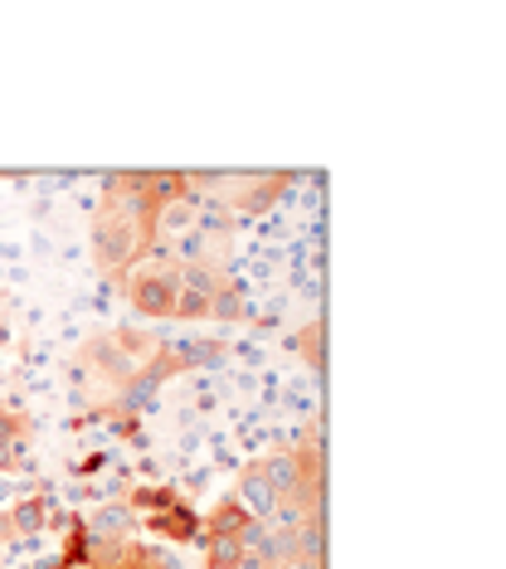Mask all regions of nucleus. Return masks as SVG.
I'll return each mask as SVG.
<instances>
[{"label": "nucleus", "mask_w": 506, "mask_h": 569, "mask_svg": "<svg viewBox=\"0 0 506 569\" xmlns=\"http://www.w3.org/2000/svg\"><path fill=\"white\" fill-rule=\"evenodd\" d=\"M156 243V214L141 210L132 196H102L93 214V263L102 273H127Z\"/></svg>", "instance_id": "1"}, {"label": "nucleus", "mask_w": 506, "mask_h": 569, "mask_svg": "<svg viewBox=\"0 0 506 569\" xmlns=\"http://www.w3.org/2000/svg\"><path fill=\"white\" fill-rule=\"evenodd\" d=\"M180 292H186V278H180L176 263H147L127 278V307L141 321H171Z\"/></svg>", "instance_id": "2"}, {"label": "nucleus", "mask_w": 506, "mask_h": 569, "mask_svg": "<svg viewBox=\"0 0 506 569\" xmlns=\"http://www.w3.org/2000/svg\"><path fill=\"white\" fill-rule=\"evenodd\" d=\"M288 190H292V171H264V176L229 180L225 200H229V210H239V214H264L288 196Z\"/></svg>", "instance_id": "3"}, {"label": "nucleus", "mask_w": 506, "mask_h": 569, "mask_svg": "<svg viewBox=\"0 0 506 569\" xmlns=\"http://www.w3.org/2000/svg\"><path fill=\"white\" fill-rule=\"evenodd\" d=\"M234 497H239V507L249 511L258 526L272 521V511L282 507L278 491H272V482H268V472H264V462H249V468L239 472V491H234Z\"/></svg>", "instance_id": "4"}, {"label": "nucleus", "mask_w": 506, "mask_h": 569, "mask_svg": "<svg viewBox=\"0 0 506 569\" xmlns=\"http://www.w3.org/2000/svg\"><path fill=\"white\" fill-rule=\"evenodd\" d=\"M200 530L205 536H225V540H254L258 521L239 507V497H225V501H215V511L200 521Z\"/></svg>", "instance_id": "5"}, {"label": "nucleus", "mask_w": 506, "mask_h": 569, "mask_svg": "<svg viewBox=\"0 0 506 569\" xmlns=\"http://www.w3.org/2000/svg\"><path fill=\"white\" fill-rule=\"evenodd\" d=\"M34 438V419L30 413H20V409H6L0 405V472H10V468H20L16 462V452L24 448Z\"/></svg>", "instance_id": "6"}, {"label": "nucleus", "mask_w": 506, "mask_h": 569, "mask_svg": "<svg viewBox=\"0 0 506 569\" xmlns=\"http://www.w3.org/2000/svg\"><path fill=\"white\" fill-rule=\"evenodd\" d=\"M83 360H88V366H98L102 375H112V380H137V366L122 351H117L112 331L108 336H93V341L83 346Z\"/></svg>", "instance_id": "7"}, {"label": "nucleus", "mask_w": 506, "mask_h": 569, "mask_svg": "<svg viewBox=\"0 0 506 569\" xmlns=\"http://www.w3.org/2000/svg\"><path fill=\"white\" fill-rule=\"evenodd\" d=\"M147 526L156 530V536H166V540H176V546H186V540L200 536V516H195L186 501L180 507H166V511H156L147 516Z\"/></svg>", "instance_id": "8"}, {"label": "nucleus", "mask_w": 506, "mask_h": 569, "mask_svg": "<svg viewBox=\"0 0 506 569\" xmlns=\"http://www.w3.org/2000/svg\"><path fill=\"white\" fill-rule=\"evenodd\" d=\"M249 565V540L205 536V569H244Z\"/></svg>", "instance_id": "9"}, {"label": "nucleus", "mask_w": 506, "mask_h": 569, "mask_svg": "<svg viewBox=\"0 0 506 569\" xmlns=\"http://www.w3.org/2000/svg\"><path fill=\"white\" fill-rule=\"evenodd\" d=\"M132 507L156 516V511H166V507H180V491L176 487H137L132 491Z\"/></svg>", "instance_id": "10"}, {"label": "nucleus", "mask_w": 506, "mask_h": 569, "mask_svg": "<svg viewBox=\"0 0 506 569\" xmlns=\"http://www.w3.org/2000/svg\"><path fill=\"white\" fill-rule=\"evenodd\" d=\"M292 351H297V356H302V360H307V366H311V370H321V321H317V317H311V321H307V327H302V331H297V336H292Z\"/></svg>", "instance_id": "11"}, {"label": "nucleus", "mask_w": 506, "mask_h": 569, "mask_svg": "<svg viewBox=\"0 0 506 569\" xmlns=\"http://www.w3.org/2000/svg\"><path fill=\"white\" fill-rule=\"evenodd\" d=\"M93 560V536H88V521H73V530H69V546H63V569L69 565H88Z\"/></svg>", "instance_id": "12"}, {"label": "nucleus", "mask_w": 506, "mask_h": 569, "mask_svg": "<svg viewBox=\"0 0 506 569\" xmlns=\"http://www.w3.org/2000/svg\"><path fill=\"white\" fill-rule=\"evenodd\" d=\"M200 317H215V302L205 292L186 288L180 292V302H176V321H200Z\"/></svg>", "instance_id": "13"}, {"label": "nucleus", "mask_w": 506, "mask_h": 569, "mask_svg": "<svg viewBox=\"0 0 506 569\" xmlns=\"http://www.w3.org/2000/svg\"><path fill=\"white\" fill-rule=\"evenodd\" d=\"M292 569H317V565H292Z\"/></svg>", "instance_id": "14"}]
</instances>
